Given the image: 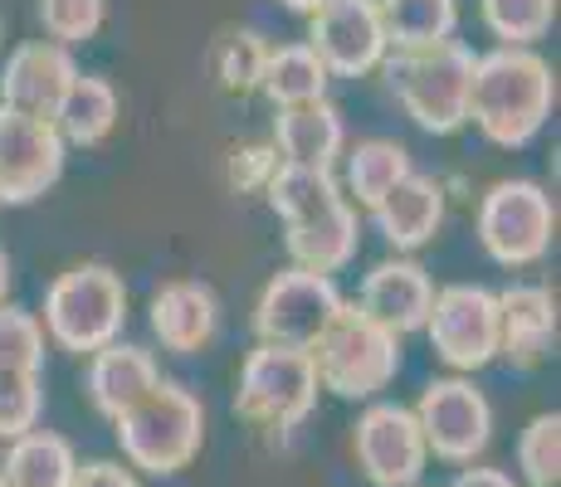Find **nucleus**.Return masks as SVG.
<instances>
[{
  "label": "nucleus",
  "instance_id": "0eeeda50",
  "mask_svg": "<svg viewBox=\"0 0 561 487\" xmlns=\"http://www.w3.org/2000/svg\"><path fill=\"white\" fill-rule=\"evenodd\" d=\"M473 230H479V244L493 264L533 268L552 254L557 205L537 181H499V186H489L479 195Z\"/></svg>",
  "mask_w": 561,
  "mask_h": 487
},
{
  "label": "nucleus",
  "instance_id": "a878e982",
  "mask_svg": "<svg viewBox=\"0 0 561 487\" xmlns=\"http://www.w3.org/2000/svg\"><path fill=\"white\" fill-rule=\"evenodd\" d=\"M405 171H415V166H410V151L401 142H386V137L357 142L347 151V200L362 205V210H376V200H381Z\"/></svg>",
  "mask_w": 561,
  "mask_h": 487
},
{
  "label": "nucleus",
  "instance_id": "2eb2a0df",
  "mask_svg": "<svg viewBox=\"0 0 561 487\" xmlns=\"http://www.w3.org/2000/svg\"><path fill=\"white\" fill-rule=\"evenodd\" d=\"M73 79H79V63L69 49L54 45V39H25V45L10 49L5 69H0V103L49 123Z\"/></svg>",
  "mask_w": 561,
  "mask_h": 487
},
{
  "label": "nucleus",
  "instance_id": "7c9ffc66",
  "mask_svg": "<svg viewBox=\"0 0 561 487\" xmlns=\"http://www.w3.org/2000/svg\"><path fill=\"white\" fill-rule=\"evenodd\" d=\"M45 341L35 312L0 302V371H45Z\"/></svg>",
  "mask_w": 561,
  "mask_h": 487
},
{
  "label": "nucleus",
  "instance_id": "c756f323",
  "mask_svg": "<svg viewBox=\"0 0 561 487\" xmlns=\"http://www.w3.org/2000/svg\"><path fill=\"white\" fill-rule=\"evenodd\" d=\"M45 415V371H0V443L39 429Z\"/></svg>",
  "mask_w": 561,
  "mask_h": 487
},
{
  "label": "nucleus",
  "instance_id": "dca6fc26",
  "mask_svg": "<svg viewBox=\"0 0 561 487\" xmlns=\"http://www.w3.org/2000/svg\"><path fill=\"white\" fill-rule=\"evenodd\" d=\"M557 351V298L542 283H508L499 292V356L517 371H537Z\"/></svg>",
  "mask_w": 561,
  "mask_h": 487
},
{
  "label": "nucleus",
  "instance_id": "4468645a",
  "mask_svg": "<svg viewBox=\"0 0 561 487\" xmlns=\"http://www.w3.org/2000/svg\"><path fill=\"white\" fill-rule=\"evenodd\" d=\"M352 449H357V463L371 487H415L430 463L415 409L391 405V399H376V405L362 409Z\"/></svg>",
  "mask_w": 561,
  "mask_h": 487
},
{
  "label": "nucleus",
  "instance_id": "f704fd0d",
  "mask_svg": "<svg viewBox=\"0 0 561 487\" xmlns=\"http://www.w3.org/2000/svg\"><path fill=\"white\" fill-rule=\"evenodd\" d=\"M455 487H517V483H513V473H503V468H463Z\"/></svg>",
  "mask_w": 561,
  "mask_h": 487
},
{
  "label": "nucleus",
  "instance_id": "cd10ccee",
  "mask_svg": "<svg viewBox=\"0 0 561 487\" xmlns=\"http://www.w3.org/2000/svg\"><path fill=\"white\" fill-rule=\"evenodd\" d=\"M479 15L499 45L533 49L557 25V0H479Z\"/></svg>",
  "mask_w": 561,
  "mask_h": 487
},
{
  "label": "nucleus",
  "instance_id": "1a4fd4ad",
  "mask_svg": "<svg viewBox=\"0 0 561 487\" xmlns=\"http://www.w3.org/2000/svg\"><path fill=\"white\" fill-rule=\"evenodd\" d=\"M342 312V292L332 274L312 268H284L264 283L254 302V337L264 346H294L312 351V341L328 332V322Z\"/></svg>",
  "mask_w": 561,
  "mask_h": 487
},
{
  "label": "nucleus",
  "instance_id": "c85d7f7f",
  "mask_svg": "<svg viewBox=\"0 0 561 487\" xmlns=\"http://www.w3.org/2000/svg\"><path fill=\"white\" fill-rule=\"evenodd\" d=\"M517 473L527 478V487H557L561 478V415L527 419V429L517 434Z\"/></svg>",
  "mask_w": 561,
  "mask_h": 487
},
{
  "label": "nucleus",
  "instance_id": "f257e3e1",
  "mask_svg": "<svg viewBox=\"0 0 561 487\" xmlns=\"http://www.w3.org/2000/svg\"><path fill=\"white\" fill-rule=\"evenodd\" d=\"M264 200L284 220V248L294 258V268L342 274L357 258V244H362L357 205L337 190L332 171L278 161V171L264 186Z\"/></svg>",
  "mask_w": 561,
  "mask_h": 487
},
{
  "label": "nucleus",
  "instance_id": "f8f14e48",
  "mask_svg": "<svg viewBox=\"0 0 561 487\" xmlns=\"http://www.w3.org/2000/svg\"><path fill=\"white\" fill-rule=\"evenodd\" d=\"M308 49L337 79H366L386 59V25L376 0H328L308 15Z\"/></svg>",
  "mask_w": 561,
  "mask_h": 487
},
{
  "label": "nucleus",
  "instance_id": "6e6552de",
  "mask_svg": "<svg viewBox=\"0 0 561 487\" xmlns=\"http://www.w3.org/2000/svg\"><path fill=\"white\" fill-rule=\"evenodd\" d=\"M318 371L312 356L294 346H264L259 341L240 366V390H234V415L259 429H298L318 405Z\"/></svg>",
  "mask_w": 561,
  "mask_h": 487
},
{
  "label": "nucleus",
  "instance_id": "6ab92c4d",
  "mask_svg": "<svg viewBox=\"0 0 561 487\" xmlns=\"http://www.w3.org/2000/svg\"><path fill=\"white\" fill-rule=\"evenodd\" d=\"M152 337L161 341V351L176 356H196L215 341L220 332V298H215L196 278H176V283H161L152 292Z\"/></svg>",
  "mask_w": 561,
  "mask_h": 487
},
{
  "label": "nucleus",
  "instance_id": "9b49d317",
  "mask_svg": "<svg viewBox=\"0 0 561 487\" xmlns=\"http://www.w3.org/2000/svg\"><path fill=\"white\" fill-rule=\"evenodd\" d=\"M415 425L425 434V449L445 463H473L493 439V405L473 381L445 375L430 381L415 405Z\"/></svg>",
  "mask_w": 561,
  "mask_h": 487
},
{
  "label": "nucleus",
  "instance_id": "39448f33",
  "mask_svg": "<svg viewBox=\"0 0 561 487\" xmlns=\"http://www.w3.org/2000/svg\"><path fill=\"white\" fill-rule=\"evenodd\" d=\"M45 337L59 351L93 356L99 346L117 341L127 327V288L123 274L107 264H73L45 288Z\"/></svg>",
  "mask_w": 561,
  "mask_h": 487
},
{
  "label": "nucleus",
  "instance_id": "a211bd4d",
  "mask_svg": "<svg viewBox=\"0 0 561 487\" xmlns=\"http://www.w3.org/2000/svg\"><path fill=\"white\" fill-rule=\"evenodd\" d=\"M371 220L396 254H415V248H425L439 234V224H445V186H439L435 176L405 171V176L376 200Z\"/></svg>",
  "mask_w": 561,
  "mask_h": 487
},
{
  "label": "nucleus",
  "instance_id": "412c9836",
  "mask_svg": "<svg viewBox=\"0 0 561 487\" xmlns=\"http://www.w3.org/2000/svg\"><path fill=\"white\" fill-rule=\"evenodd\" d=\"M274 147L288 166H312V171H332L337 156L347 151V127L342 113L318 97V103H298V107H274Z\"/></svg>",
  "mask_w": 561,
  "mask_h": 487
},
{
  "label": "nucleus",
  "instance_id": "473e14b6",
  "mask_svg": "<svg viewBox=\"0 0 561 487\" xmlns=\"http://www.w3.org/2000/svg\"><path fill=\"white\" fill-rule=\"evenodd\" d=\"M278 147L274 142H240L230 147V156H225V181H230V190L240 195H264L268 176L278 171Z\"/></svg>",
  "mask_w": 561,
  "mask_h": 487
},
{
  "label": "nucleus",
  "instance_id": "7ed1b4c3",
  "mask_svg": "<svg viewBox=\"0 0 561 487\" xmlns=\"http://www.w3.org/2000/svg\"><path fill=\"white\" fill-rule=\"evenodd\" d=\"M473 59L479 54L463 39H439V45H420V49H386L381 59L386 93L401 103V113L420 132L449 137L469 123Z\"/></svg>",
  "mask_w": 561,
  "mask_h": 487
},
{
  "label": "nucleus",
  "instance_id": "9d476101",
  "mask_svg": "<svg viewBox=\"0 0 561 487\" xmlns=\"http://www.w3.org/2000/svg\"><path fill=\"white\" fill-rule=\"evenodd\" d=\"M425 337L449 371H483L489 361H499V292L483 283L435 288Z\"/></svg>",
  "mask_w": 561,
  "mask_h": 487
},
{
  "label": "nucleus",
  "instance_id": "c9c22d12",
  "mask_svg": "<svg viewBox=\"0 0 561 487\" xmlns=\"http://www.w3.org/2000/svg\"><path fill=\"white\" fill-rule=\"evenodd\" d=\"M288 10H294V15H312V10H322L328 5V0H284Z\"/></svg>",
  "mask_w": 561,
  "mask_h": 487
},
{
  "label": "nucleus",
  "instance_id": "393cba45",
  "mask_svg": "<svg viewBox=\"0 0 561 487\" xmlns=\"http://www.w3.org/2000/svg\"><path fill=\"white\" fill-rule=\"evenodd\" d=\"M391 49H420L455 39L459 30V0H376Z\"/></svg>",
  "mask_w": 561,
  "mask_h": 487
},
{
  "label": "nucleus",
  "instance_id": "72a5a7b5",
  "mask_svg": "<svg viewBox=\"0 0 561 487\" xmlns=\"http://www.w3.org/2000/svg\"><path fill=\"white\" fill-rule=\"evenodd\" d=\"M69 487H142V483H137V473L123 468V463L99 459V463H79V473H73Z\"/></svg>",
  "mask_w": 561,
  "mask_h": 487
},
{
  "label": "nucleus",
  "instance_id": "b1692460",
  "mask_svg": "<svg viewBox=\"0 0 561 487\" xmlns=\"http://www.w3.org/2000/svg\"><path fill=\"white\" fill-rule=\"evenodd\" d=\"M328 79L332 73L322 69V59L308 45H278V49L268 45L259 93H264L274 107H298V103H318V97H328Z\"/></svg>",
  "mask_w": 561,
  "mask_h": 487
},
{
  "label": "nucleus",
  "instance_id": "4c0bfd02",
  "mask_svg": "<svg viewBox=\"0 0 561 487\" xmlns=\"http://www.w3.org/2000/svg\"><path fill=\"white\" fill-rule=\"evenodd\" d=\"M0 487H5V478H0Z\"/></svg>",
  "mask_w": 561,
  "mask_h": 487
},
{
  "label": "nucleus",
  "instance_id": "ddd939ff",
  "mask_svg": "<svg viewBox=\"0 0 561 487\" xmlns=\"http://www.w3.org/2000/svg\"><path fill=\"white\" fill-rule=\"evenodd\" d=\"M64 156L69 147L54 132V123L0 103V205L39 200L64 176Z\"/></svg>",
  "mask_w": 561,
  "mask_h": 487
},
{
  "label": "nucleus",
  "instance_id": "bb28decb",
  "mask_svg": "<svg viewBox=\"0 0 561 487\" xmlns=\"http://www.w3.org/2000/svg\"><path fill=\"white\" fill-rule=\"evenodd\" d=\"M264 59H268V39L259 30H225L210 49V73L220 83V93L244 97V93H259Z\"/></svg>",
  "mask_w": 561,
  "mask_h": 487
},
{
  "label": "nucleus",
  "instance_id": "f3484780",
  "mask_svg": "<svg viewBox=\"0 0 561 487\" xmlns=\"http://www.w3.org/2000/svg\"><path fill=\"white\" fill-rule=\"evenodd\" d=\"M430 302H435V283H430V274L415 258H386V264H376L362 278V292H357V308L371 322H381L386 332H396V337L425 332Z\"/></svg>",
  "mask_w": 561,
  "mask_h": 487
},
{
  "label": "nucleus",
  "instance_id": "f03ea898",
  "mask_svg": "<svg viewBox=\"0 0 561 487\" xmlns=\"http://www.w3.org/2000/svg\"><path fill=\"white\" fill-rule=\"evenodd\" d=\"M557 107V73L537 49L499 45L473 59L469 123L493 147H527Z\"/></svg>",
  "mask_w": 561,
  "mask_h": 487
},
{
  "label": "nucleus",
  "instance_id": "2f4dec72",
  "mask_svg": "<svg viewBox=\"0 0 561 487\" xmlns=\"http://www.w3.org/2000/svg\"><path fill=\"white\" fill-rule=\"evenodd\" d=\"M103 15H107V0H39V25H45V35L64 49L99 35Z\"/></svg>",
  "mask_w": 561,
  "mask_h": 487
},
{
  "label": "nucleus",
  "instance_id": "20e7f679",
  "mask_svg": "<svg viewBox=\"0 0 561 487\" xmlns=\"http://www.w3.org/2000/svg\"><path fill=\"white\" fill-rule=\"evenodd\" d=\"M113 425H117V443H123V459L133 468L152 473V478H171V473L196 463L205 443V405L196 390H186L181 381H157Z\"/></svg>",
  "mask_w": 561,
  "mask_h": 487
},
{
  "label": "nucleus",
  "instance_id": "5701e85b",
  "mask_svg": "<svg viewBox=\"0 0 561 487\" xmlns=\"http://www.w3.org/2000/svg\"><path fill=\"white\" fill-rule=\"evenodd\" d=\"M79 473V453L64 434L49 429H30V434L10 439L5 463H0V478L5 487H69Z\"/></svg>",
  "mask_w": 561,
  "mask_h": 487
},
{
  "label": "nucleus",
  "instance_id": "423d86ee",
  "mask_svg": "<svg viewBox=\"0 0 561 487\" xmlns=\"http://www.w3.org/2000/svg\"><path fill=\"white\" fill-rule=\"evenodd\" d=\"M312 371L318 385L342 399H376L386 385L401 375V337L371 322L362 308H347L328 322L318 341H312Z\"/></svg>",
  "mask_w": 561,
  "mask_h": 487
},
{
  "label": "nucleus",
  "instance_id": "4be33fe9",
  "mask_svg": "<svg viewBox=\"0 0 561 487\" xmlns=\"http://www.w3.org/2000/svg\"><path fill=\"white\" fill-rule=\"evenodd\" d=\"M117 89L99 73H79V79L69 83V93L59 97V107H54V132L64 137V147H99L113 137L117 127Z\"/></svg>",
  "mask_w": 561,
  "mask_h": 487
},
{
  "label": "nucleus",
  "instance_id": "aec40b11",
  "mask_svg": "<svg viewBox=\"0 0 561 487\" xmlns=\"http://www.w3.org/2000/svg\"><path fill=\"white\" fill-rule=\"evenodd\" d=\"M157 381H161V366L147 346H133L117 337L89 356V399L103 419L127 415Z\"/></svg>",
  "mask_w": 561,
  "mask_h": 487
},
{
  "label": "nucleus",
  "instance_id": "e433bc0d",
  "mask_svg": "<svg viewBox=\"0 0 561 487\" xmlns=\"http://www.w3.org/2000/svg\"><path fill=\"white\" fill-rule=\"evenodd\" d=\"M5 292H10V258H5V248H0V302H5Z\"/></svg>",
  "mask_w": 561,
  "mask_h": 487
}]
</instances>
